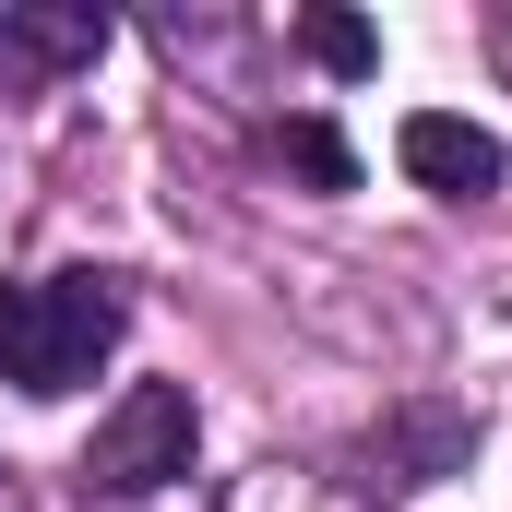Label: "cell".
Listing matches in <instances>:
<instances>
[{
  "label": "cell",
  "instance_id": "1",
  "mask_svg": "<svg viewBox=\"0 0 512 512\" xmlns=\"http://www.w3.org/2000/svg\"><path fill=\"white\" fill-rule=\"evenodd\" d=\"M131 298L120 274H24L0 286V382L12 393H84L120 346Z\"/></svg>",
  "mask_w": 512,
  "mask_h": 512
},
{
  "label": "cell",
  "instance_id": "2",
  "mask_svg": "<svg viewBox=\"0 0 512 512\" xmlns=\"http://www.w3.org/2000/svg\"><path fill=\"white\" fill-rule=\"evenodd\" d=\"M465 453H477V417H465L453 393H405V405H382V417L358 429L346 489H358V501H417V489L465 477Z\"/></svg>",
  "mask_w": 512,
  "mask_h": 512
},
{
  "label": "cell",
  "instance_id": "3",
  "mask_svg": "<svg viewBox=\"0 0 512 512\" xmlns=\"http://www.w3.org/2000/svg\"><path fill=\"white\" fill-rule=\"evenodd\" d=\"M191 441H203L191 393L179 382H131L120 405L96 417V441H84V489H96V501H143V489L191 477Z\"/></svg>",
  "mask_w": 512,
  "mask_h": 512
},
{
  "label": "cell",
  "instance_id": "4",
  "mask_svg": "<svg viewBox=\"0 0 512 512\" xmlns=\"http://www.w3.org/2000/svg\"><path fill=\"white\" fill-rule=\"evenodd\" d=\"M393 155H405V179L441 191V203H501V179H512V143L477 131V120H453V108H417V120L393 131Z\"/></svg>",
  "mask_w": 512,
  "mask_h": 512
},
{
  "label": "cell",
  "instance_id": "5",
  "mask_svg": "<svg viewBox=\"0 0 512 512\" xmlns=\"http://www.w3.org/2000/svg\"><path fill=\"white\" fill-rule=\"evenodd\" d=\"M108 48V12H84V0H0V72H72V60H96Z\"/></svg>",
  "mask_w": 512,
  "mask_h": 512
},
{
  "label": "cell",
  "instance_id": "6",
  "mask_svg": "<svg viewBox=\"0 0 512 512\" xmlns=\"http://www.w3.org/2000/svg\"><path fill=\"white\" fill-rule=\"evenodd\" d=\"M274 155H286L310 191H358V155H346V131H334V120H286V131H274Z\"/></svg>",
  "mask_w": 512,
  "mask_h": 512
},
{
  "label": "cell",
  "instance_id": "7",
  "mask_svg": "<svg viewBox=\"0 0 512 512\" xmlns=\"http://www.w3.org/2000/svg\"><path fill=\"white\" fill-rule=\"evenodd\" d=\"M298 48H310V60H322V72H346V84H358V72H370V60H382V36H370V24H358V12H298Z\"/></svg>",
  "mask_w": 512,
  "mask_h": 512
},
{
  "label": "cell",
  "instance_id": "8",
  "mask_svg": "<svg viewBox=\"0 0 512 512\" xmlns=\"http://www.w3.org/2000/svg\"><path fill=\"white\" fill-rule=\"evenodd\" d=\"M0 512H12V477H0Z\"/></svg>",
  "mask_w": 512,
  "mask_h": 512
}]
</instances>
